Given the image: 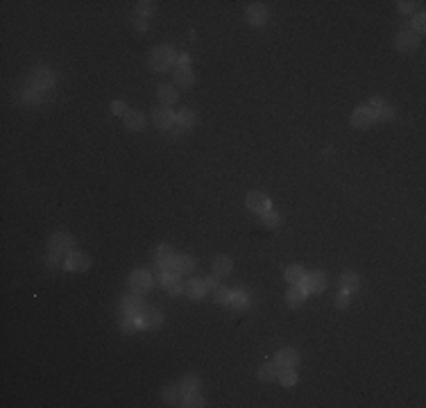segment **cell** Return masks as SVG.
Here are the masks:
<instances>
[{"label": "cell", "instance_id": "obj_20", "mask_svg": "<svg viewBox=\"0 0 426 408\" xmlns=\"http://www.w3.org/2000/svg\"><path fill=\"white\" fill-rule=\"evenodd\" d=\"M175 77H177V84H181V86L193 84V73H191V68L184 66V64H179L175 68Z\"/></svg>", "mask_w": 426, "mask_h": 408}, {"label": "cell", "instance_id": "obj_22", "mask_svg": "<svg viewBox=\"0 0 426 408\" xmlns=\"http://www.w3.org/2000/svg\"><path fill=\"white\" fill-rule=\"evenodd\" d=\"M157 96H159V100L163 102V104H172V102L177 100V93H175V89H172L170 84H161L159 91H157Z\"/></svg>", "mask_w": 426, "mask_h": 408}, {"label": "cell", "instance_id": "obj_16", "mask_svg": "<svg viewBox=\"0 0 426 408\" xmlns=\"http://www.w3.org/2000/svg\"><path fill=\"white\" fill-rule=\"evenodd\" d=\"M91 265L89 256L82 252H70L68 254V261H66V268L68 270H86Z\"/></svg>", "mask_w": 426, "mask_h": 408}, {"label": "cell", "instance_id": "obj_10", "mask_svg": "<svg viewBox=\"0 0 426 408\" xmlns=\"http://www.w3.org/2000/svg\"><path fill=\"white\" fill-rule=\"evenodd\" d=\"M161 320H163V315H161V311H157V308H145L143 315L139 317V324L143 329H155L161 324Z\"/></svg>", "mask_w": 426, "mask_h": 408}, {"label": "cell", "instance_id": "obj_35", "mask_svg": "<svg viewBox=\"0 0 426 408\" xmlns=\"http://www.w3.org/2000/svg\"><path fill=\"white\" fill-rule=\"evenodd\" d=\"M177 392H179V388L172 386V383H170V386H168V388L163 390V402L175 404V402H177Z\"/></svg>", "mask_w": 426, "mask_h": 408}, {"label": "cell", "instance_id": "obj_15", "mask_svg": "<svg viewBox=\"0 0 426 408\" xmlns=\"http://www.w3.org/2000/svg\"><path fill=\"white\" fill-rule=\"evenodd\" d=\"M155 256H157V265L159 268H170L172 265V261H175V254H172V247H168V245H161V247H157V252H155Z\"/></svg>", "mask_w": 426, "mask_h": 408}, {"label": "cell", "instance_id": "obj_3", "mask_svg": "<svg viewBox=\"0 0 426 408\" xmlns=\"http://www.w3.org/2000/svg\"><path fill=\"white\" fill-rule=\"evenodd\" d=\"M394 46H397L401 52H410V50H415L417 46H420V34H417L413 27H406V30H401V32L397 34Z\"/></svg>", "mask_w": 426, "mask_h": 408}, {"label": "cell", "instance_id": "obj_17", "mask_svg": "<svg viewBox=\"0 0 426 408\" xmlns=\"http://www.w3.org/2000/svg\"><path fill=\"white\" fill-rule=\"evenodd\" d=\"M186 293L188 297H193V300H202L204 295H207V286H204V281H197V279H191L186 286Z\"/></svg>", "mask_w": 426, "mask_h": 408}, {"label": "cell", "instance_id": "obj_43", "mask_svg": "<svg viewBox=\"0 0 426 408\" xmlns=\"http://www.w3.org/2000/svg\"><path fill=\"white\" fill-rule=\"evenodd\" d=\"M136 27H139V30H145V27H148V25H145L143 21H136Z\"/></svg>", "mask_w": 426, "mask_h": 408}, {"label": "cell", "instance_id": "obj_32", "mask_svg": "<svg viewBox=\"0 0 426 408\" xmlns=\"http://www.w3.org/2000/svg\"><path fill=\"white\" fill-rule=\"evenodd\" d=\"M263 215V225L266 227H270V229H277L279 227V215L274 213V211H266V213H261Z\"/></svg>", "mask_w": 426, "mask_h": 408}, {"label": "cell", "instance_id": "obj_5", "mask_svg": "<svg viewBox=\"0 0 426 408\" xmlns=\"http://www.w3.org/2000/svg\"><path fill=\"white\" fill-rule=\"evenodd\" d=\"M120 308H123L125 315H134V317H141L145 311V302L141 300V295H127L123 300V304H120Z\"/></svg>", "mask_w": 426, "mask_h": 408}, {"label": "cell", "instance_id": "obj_40", "mask_svg": "<svg viewBox=\"0 0 426 408\" xmlns=\"http://www.w3.org/2000/svg\"><path fill=\"white\" fill-rule=\"evenodd\" d=\"M111 111H113V113H118V116H120V113H125V111H127V107H125V102L116 100V102H113V104H111Z\"/></svg>", "mask_w": 426, "mask_h": 408}, {"label": "cell", "instance_id": "obj_18", "mask_svg": "<svg viewBox=\"0 0 426 408\" xmlns=\"http://www.w3.org/2000/svg\"><path fill=\"white\" fill-rule=\"evenodd\" d=\"M168 270H172L175 274H188L193 270V261L188 256H175V261Z\"/></svg>", "mask_w": 426, "mask_h": 408}, {"label": "cell", "instance_id": "obj_9", "mask_svg": "<svg viewBox=\"0 0 426 408\" xmlns=\"http://www.w3.org/2000/svg\"><path fill=\"white\" fill-rule=\"evenodd\" d=\"M368 107L372 109V113L376 116V118H381V120H390L394 116V109L392 107H388L381 98H372V100L368 102Z\"/></svg>", "mask_w": 426, "mask_h": 408}, {"label": "cell", "instance_id": "obj_28", "mask_svg": "<svg viewBox=\"0 0 426 408\" xmlns=\"http://www.w3.org/2000/svg\"><path fill=\"white\" fill-rule=\"evenodd\" d=\"M342 290H347V293H352V290H356L358 288V274H354V272H347V274H342Z\"/></svg>", "mask_w": 426, "mask_h": 408}, {"label": "cell", "instance_id": "obj_39", "mask_svg": "<svg viewBox=\"0 0 426 408\" xmlns=\"http://www.w3.org/2000/svg\"><path fill=\"white\" fill-rule=\"evenodd\" d=\"M417 5H420V2H406V0H401V2H399V9L404 11V14H410V11L415 9Z\"/></svg>", "mask_w": 426, "mask_h": 408}, {"label": "cell", "instance_id": "obj_8", "mask_svg": "<svg viewBox=\"0 0 426 408\" xmlns=\"http://www.w3.org/2000/svg\"><path fill=\"white\" fill-rule=\"evenodd\" d=\"M302 286L306 288V293H320V290H324L326 286V279H324V272H311L304 277Z\"/></svg>", "mask_w": 426, "mask_h": 408}, {"label": "cell", "instance_id": "obj_7", "mask_svg": "<svg viewBox=\"0 0 426 408\" xmlns=\"http://www.w3.org/2000/svg\"><path fill=\"white\" fill-rule=\"evenodd\" d=\"M374 116L372 113V109L368 107V104H363V107H356L354 109V113H352V125L354 127H370V125L374 123Z\"/></svg>", "mask_w": 426, "mask_h": 408}, {"label": "cell", "instance_id": "obj_25", "mask_svg": "<svg viewBox=\"0 0 426 408\" xmlns=\"http://www.w3.org/2000/svg\"><path fill=\"white\" fill-rule=\"evenodd\" d=\"M195 120H197V116H195V111H191V109H181V111L177 113V123H179L184 129L195 125Z\"/></svg>", "mask_w": 426, "mask_h": 408}, {"label": "cell", "instance_id": "obj_34", "mask_svg": "<svg viewBox=\"0 0 426 408\" xmlns=\"http://www.w3.org/2000/svg\"><path fill=\"white\" fill-rule=\"evenodd\" d=\"M23 102H32V104H37V102H41V93L37 91V89H25L23 91Z\"/></svg>", "mask_w": 426, "mask_h": 408}, {"label": "cell", "instance_id": "obj_38", "mask_svg": "<svg viewBox=\"0 0 426 408\" xmlns=\"http://www.w3.org/2000/svg\"><path fill=\"white\" fill-rule=\"evenodd\" d=\"M347 304H349V293H347V290H340L336 295V306L338 308H345Z\"/></svg>", "mask_w": 426, "mask_h": 408}, {"label": "cell", "instance_id": "obj_37", "mask_svg": "<svg viewBox=\"0 0 426 408\" xmlns=\"http://www.w3.org/2000/svg\"><path fill=\"white\" fill-rule=\"evenodd\" d=\"M155 11V2H139V7H136V14H141V16H150Z\"/></svg>", "mask_w": 426, "mask_h": 408}, {"label": "cell", "instance_id": "obj_13", "mask_svg": "<svg viewBox=\"0 0 426 408\" xmlns=\"http://www.w3.org/2000/svg\"><path fill=\"white\" fill-rule=\"evenodd\" d=\"M277 367H295L297 365V360H299V356H297V352L295 349H279L277 352Z\"/></svg>", "mask_w": 426, "mask_h": 408}, {"label": "cell", "instance_id": "obj_23", "mask_svg": "<svg viewBox=\"0 0 426 408\" xmlns=\"http://www.w3.org/2000/svg\"><path fill=\"white\" fill-rule=\"evenodd\" d=\"M143 113L141 111H127L125 113V125H127V129H141L143 127Z\"/></svg>", "mask_w": 426, "mask_h": 408}, {"label": "cell", "instance_id": "obj_41", "mask_svg": "<svg viewBox=\"0 0 426 408\" xmlns=\"http://www.w3.org/2000/svg\"><path fill=\"white\" fill-rule=\"evenodd\" d=\"M413 25H415V32H424V14H417Z\"/></svg>", "mask_w": 426, "mask_h": 408}, {"label": "cell", "instance_id": "obj_12", "mask_svg": "<svg viewBox=\"0 0 426 408\" xmlns=\"http://www.w3.org/2000/svg\"><path fill=\"white\" fill-rule=\"evenodd\" d=\"M152 118H155V123L159 125V127L170 129L172 123H175V113H172L168 107H161V109H155V111H152Z\"/></svg>", "mask_w": 426, "mask_h": 408}, {"label": "cell", "instance_id": "obj_31", "mask_svg": "<svg viewBox=\"0 0 426 408\" xmlns=\"http://www.w3.org/2000/svg\"><path fill=\"white\" fill-rule=\"evenodd\" d=\"M274 376H277V365H263L259 370V379L261 381H272Z\"/></svg>", "mask_w": 426, "mask_h": 408}, {"label": "cell", "instance_id": "obj_21", "mask_svg": "<svg viewBox=\"0 0 426 408\" xmlns=\"http://www.w3.org/2000/svg\"><path fill=\"white\" fill-rule=\"evenodd\" d=\"M304 277H306V272H304L302 265H290V268L286 270V279L290 281L293 286H299V284H302Z\"/></svg>", "mask_w": 426, "mask_h": 408}, {"label": "cell", "instance_id": "obj_4", "mask_svg": "<svg viewBox=\"0 0 426 408\" xmlns=\"http://www.w3.org/2000/svg\"><path fill=\"white\" fill-rule=\"evenodd\" d=\"M54 84V73L48 68H37L32 70L30 75V89H37V91H43V89H50Z\"/></svg>", "mask_w": 426, "mask_h": 408}, {"label": "cell", "instance_id": "obj_27", "mask_svg": "<svg viewBox=\"0 0 426 408\" xmlns=\"http://www.w3.org/2000/svg\"><path fill=\"white\" fill-rule=\"evenodd\" d=\"M181 390L184 392H197V388H200V379H197L195 374H186L184 379H181Z\"/></svg>", "mask_w": 426, "mask_h": 408}, {"label": "cell", "instance_id": "obj_36", "mask_svg": "<svg viewBox=\"0 0 426 408\" xmlns=\"http://www.w3.org/2000/svg\"><path fill=\"white\" fill-rule=\"evenodd\" d=\"M231 306H236V308H243V306L247 304V297L243 295V293H231Z\"/></svg>", "mask_w": 426, "mask_h": 408}, {"label": "cell", "instance_id": "obj_11", "mask_svg": "<svg viewBox=\"0 0 426 408\" xmlns=\"http://www.w3.org/2000/svg\"><path fill=\"white\" fill-rule=\"evenodd\" d=\"M247 206L256 213H266V211H270V200L263 193H250L247 195Z\"/></svg>", "mask_w": 426, "mask_h": 408}, {"label": "cell", "instance_id": "obj_1", "mask_svg": "<svg viewBox=\"0 0 426 408\" xmlns=\"http://www.w3.org/2000/svg\"><path fill=\"white\" fill-rule=\"evenodd\" d=\"M175 61H177V52L170 48V46H159V48H155L152 54H150V68L159 70V73L168 70Z\"/></svg>", "mask_w": 426, "mask_h": 408}, {"label": "cell", "instance_id": "obj_42", "mask_svg": "<svg viewBox=\"0 0 426 408\" xmlns=\"http://www.w3.org/2000/svg\"><path fill=\"white\" fill-rule=\"evenodd\" d=\"M204 286H207V290H209V288H215L218 284H215V279H204Z\"/></svg>", "mask_w": 426, "mask_h": 408}, {"label": "cell", "instance_id": "obj_29", "mask_svg": "<svg viewBox=\"0 0 426 408\" xmlns=\"http://www.w3.org/2000/svg\"><path fill=\"white\" fill-rule=\"evenodd\" d=\"M120 327H123L125 333H134L136 329L141 327L139 324V317H134V315H125L123 317V322H120Z\"/></svg>", "mask_w": 426, "mask_h": 408}, {"label": "cell", "instance_id": "obj_26", "mask_svg": "<svg viewBox=\"0 0 426 408\" xmlns=\"http://www.w3.org/2000/svg\"><path fill=\"white\" fill-rule=\"evenodd\" d=\"M277 374H279L281 386H295V381H297V374L293 372V367H281Z\"/></svg>", "mask_w": 426, "mask_h": 408}, {"label": "cell", "instance_id": "obj_2", "mask_svg": "<svg viewBox=\"0 0 426 408\" xmlns=\"http://www.w3.org/2000/svg\"><path fill=\"white\" fill-rule=\"evenodd\" d=\"M48 250L53 256H61V254H70L73 250V236L64 234V231H57L53 234V238L48 241Z\"/></svg>", "mask_w": 426, "mask_h": 408}, {"label": "cell", "instance_id": "obj_14", "mask_svg": "<svg viewBox=\"0 0 426 408\" xmlns=\"http://www.w3.org/2000/svg\"><path fill=\"white\" fill-rule=\"evenodd\" d=\"M267 18V11L263 5H259V2H254V5L247 7V21L252 23V25H263Z\"/></svg>", "mask_w": 426, "mask_h": 408}, {"label": "cell", "instance_id": "obj_19", "mask_svg": "<svg viewBox=\"0 0 426 408\" xmlns=\"http://www.w3.org/2000/svg\"><path fill=\"white\" fill-rule=\"evenodd\" d=\"M213 272H215V277H224V274H229L231 272V258L218 256L215 261H213Z\"/></svg>", "mask_w": 426, "mask_h": 408}, {"label": "cell", "instance_id": "obj_33", "mask_svg": "<svg viewBox=\"0 0 426 408\" xmlns=\"http://www.w3.org/2000/svg\"><path fill=\"white\" fill-rule=\"evenodd\" d=\"M181 406H204V399L197 395V392H186L184 397V404Z\"/></svg>", "mask_w": 426, "mask_h": 408}, {"label": "cell", "instance_id": "obj_24", "mask_svg": "<svg viewBox=\"0 0 426 408\" xmlns=\"http://www.w3.org/2000/svg\"><path fill=\"white\" fill-rule=\"evenodd\" d=\"M304 297H306V288H304L302 284L293 286V288H290V293H288V304L297 306V304H302V302H304Z\"/></svg>", "mask_w": 426, "mask_h": 408}, {"label": "cell", "instance_id": "obj_30", "mask_svg": "<svg viewBox=\"0 0 426 408\" xmlns=\"http://www.w3.org/2000/svg\"><path fill=\"white\" fill-rule=\"evenodd\" d=\"M213 300L222 302V304H229V302H231V293L227 288H220V286H215V288H213Z\"/></svg>", "mask_w": 426, "mask_h": 408}, {"label": "cell", "instance_id": "obj_6", "mask_svg": "<svg viewBox=\"0 0 426 408\" xmlns=\"http://www.w3.org/2000/svg\"><path fill=\"white\" fill-rule=\"evenodd\" d=\"M129 286H132L134 293H145L152 286V277H150L148 270H134L132 277H129Z\"/></svg>", "mask_w": 426, "mask_h": 408}]
</instances>
